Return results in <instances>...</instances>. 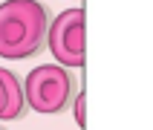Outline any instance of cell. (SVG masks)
Wrapping results in <instances>:
<instances>
[{
  "label": "cell",
  "instance_id": "1",
  "mask_svg": "<svg viewBox=\"0 0 153 130\" xmlns=\"http://www.w3.org/2000/svg\"><path fill=\"white\" fill-rule=\"evenodd\" d=\"M49 35V15L38 0H6L0 3V55L29 58L41 52Z\"/></svg>",
  "mask_w": 153,
  "mask_h": 130
},
{
  "label": "cell",
  "instance_id": "2",
  "mask_svg": "<svg viewBox=\"0 0 153 130\" xmlns=\"http://www.w3.org/2000/svg\"><path fill=\"white\" fill-rule=\"evenodd\" d=\"M23 93L26 104L35 113L58 116V113L69 110V104L75 98V78L69 75V69L58 67V64H43L26 75Z\"/></svg>",
  "mask_w": 153,
  "mask_h": 130
},
{
  "label": "cell",
  "instance_id": "3",
  "mask_svg": "<svg viewBox=\"0 0 153 130\" xmlns=\"http://www.w3.org/2000/svg\"><path fill=\"white\" fill-rule=\"evenodd\" d=\"M84 17H87L84 9H69V12H61L49 23L46 43H49V52L64 67L81 69L87 64V55H84Z\"/></svg>",
  "mask_w": 153,
  "mask_h": 130
},
{
  "label": "cell",
  "instance_id": "4",
  "mask_svg": "<svg viewBox=\"0 0 153 130\" xmlns=\"http://www.w3.org/2000/svg\"><path fill=\"white\" fill-rule=\"evenodd\" d=\"M23 113V87L15 72L0 69V119H17Z\"/></svg>",
  "mask_w": 153,
  "mask_h": 130
},
{
  "label": "cell",
  "instance_id": "5",
  "mask_svg": "<svg viewBox=\"0 0 153 130\" xmlns=\"http://www.w3.org/2000/svg\"><path fill=\"white\" fill-rule=\"evenodd\" d=\"M75 121H78V124H81V127H84V95H81V93H78L75 95Z\"/></svg>",
  "mask_w": 153,
  "mask_h": 130
},
{
  "label": "cell",
  "instance_id": "6",
  "mask_svg": "<svg viewBox=\"0 0 153 130\" xmlns=\"http://www.w3.org/2000/svg\"><path fill=\"white\" fill-rule=\"evenodd\" d=\"M0 130H3V127H0Z\"/></svg>",
  "mask_w": 153,
  "mask_h": 130
}]
</instances>
